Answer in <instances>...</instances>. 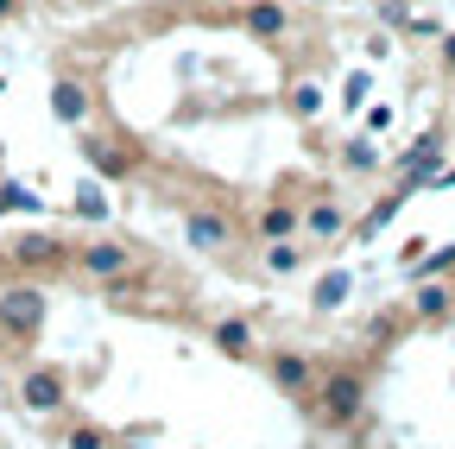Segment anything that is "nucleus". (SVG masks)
<instances>
[{"label":"nucleus","instance_id":"nucleus-1","mask_svg":"<svg viewBox=\"0 0 455 449\" xmlns=\"http://www.w3.org/2000/svg\"><path fill=\"white\" fill-rule=\"evenodd\" d=\"M361 405H367V380H361L355 367H335V373L316 386V412H323L329 424H355Z\"/></svg>","mask_w":455,"mask_h":449},{"label":"nucleus","instance_id":"nucleus-2","mask_svg":"<svg viewBox=\"0 0 455 449\" xmlns=\"http://www.w3.org/2000/svg\"><path fill=\"white\" fill-rule=\"evenodd\" d=\"M0 323H7L13 335H32V329L44 323V298H38L32 285H13L7 298H0Z\"/></svg>","mask_w":455,"mask_h":449},{"label":"nucleus","instance_id":"nucleus-3","mask_svg":"<svg viewBox=\"0 0 455 449\" xmlns=\"http://www.w3.org/2000/svg\"><path fill=\"white\" fill-rule=\"evenodd\" d=\"M184 235H190V247H203V253H221L228 241H235V229H228L215 209H190V215H184Z\"/></svg>","mask_w":455,"mask_h":449},{"label":"nucleus","instance_id":"nucleus-4","mask_svg":"<svg viewBox=\"0 0 455 449\" xmlns=\"http://www.w3.org/2000/svg\"><path fill=\"white\" fill-rule=\"evenodd\" d=\"M241 26H247L253 38H278L284 26H291V13H284V7H278V0H253V7L241 13Z\"/></svg>","mask_w":455,"mask_h":449},{"label":"nucleus","instance_id":"nucleus-5","mask_svg":"<svg viewBox=\"0 0 455 449\" xmlns=\"http://www.w3.org/2000/svg\"><path fill=\"white\" fill-rule=\"evenodd\" d=\"M341 229H348L341 203H310V215H304V235H310V241H335Z\"/></svg>","mask_w":455,"mask_h":449},{"label":"nucleus","instance_id":"nucleus-6","mask_svg":"<svg viewBox=\"0 0 455 449\" xmlns=\"http://www.w3.org/2000/svg\"><path fill=\"white\" fill-rule=\"evenodd\" d=\"M272 380H278L284 392H304V386H310V361H304V355H272Z\"/></svg>","mask_w":455,"mask_h":449},{"label":"nucleus","instance_id":"nucleus-7","mask_svg":"<svg viewBox=\"0 0 455 449\" xmlns=\"http://www.w3.org/2000/svg\"><path fill=\"white\" fill-rule=\"evenodd\" d=\"M83 266H89L95 278H114V272H127V247L101 241V247H89V253H83Z\"/></svg>","mask_w":455,"mask_h":449},{"label":"nucleus","instance_id":"nucleus-8","mask_svg":"<svg viewBox=\"0 0 455 449\" xmlns=\"http://www.w3.org/2000/svg\"><path fill=\"white\" fill-rule=\"evenodd\" d=\"M57 399H64V380H57V373H32L26 380V405L32 412H51Z\"/></svg>","mask_w":455,"mask_h":449},{"label":"nucleus","instance_id":"nucleus-9","mask_svg":"<svg viewBox=\"0 0 455 449\" xmlns=\"http://www.w3.org/2000/svg\"><path fill=\"white\" fill-rule=\"evenodd\" d=\"M449 304H455V298H449V285H430V278H418V298H411V310H418V317H430V323H436V317H449Z\"/></svg>","mask_w":455,"mask_h":449},{"label":"nucleus","instance_id":"nucleus-10","mask_svg":"<svg viewBox=\"0 0 455 449\" xmlns=\"http://www.w3.org/2000/svg\"><path fill=\"white\" fill-rule=\"evenodd\" d=\"M215 349H221V355H247V349H253V329H247L241 317L215 323Z\"/></svg>","mask_w":455,"mask_h":449},{"label":"nucleus","instance_id":"nucleus-11","mask_svg":"<svg viewBox=\"0 0 455 449\" xmlns=\"http://www.w3.org/2000/svg\"><path fill=\"white\" fill-rule=\"evenodd\" d=\"M51 108H57V121H83V115H89V95H83L76 83H57Z\"/></svg>","mask_w":455,"mask_h":449},{"label":"nucleus","instance_id":"nucleus-12","mask_svg":"<svg viewBox=\"0 0 455 449\" xmlns=\"http://www.w3.org/2000/svg\"><path fill=\"white\" fill-rule=\"evenodd\" d=\"M259 235H266V241H284V235H298V209H284V203H272V209L259 215Z\"/></svg>","mask_w":455,"mask_h":449},{"label":"nucleus","instance_id":"nucleus-13","mask_svg":"<svg viewBox=\"0 0 455 449\" xmlns=\"http://www.w3.org/2000/svg\"><path fill=\"white\" fill-rule=\"evenodd\" d=\"M266 266H272V272H298V266H304V247L284 235V241H272V247H266Z\"/></svg>","mask_w":455,"mask_h":449},{"label":"nucleus","instance_id":"nucleus-14","mask_svg":"<svg viewBox=\"0 0 455 449\" xmlns=\"http://www.w3.org/2000/svg\"><path fill=\"white\" fill-rule=\"evenodd\" d=\"M348 285H355V278H348V272H329V278H323V285H316V310H335L341 298H348Z\"/></svg>","mask_w":455,"mask_h":449},{"label":"nucleus","instance_id":"nucleus-15","mask_svg":"<svg viewBox=\"0 0 455 449\" xmlns=\"http://www.w3.org/2000/svg\"><path fill=\"white\" fill-rule=\"evenodd\" d=\"M76 215H83V221H101V215H108V196H101V184H83V190H76Z\"/></svg>","mask_w":455,"mask_h":449},{"label":"nucleus","instance_id":"nucleus-16","mask_svg":"<svg viewBox=\"0 0 455 449\" xmlns=\"http://www.w3.org/2000/svg\"><path fill=\"white\" fill-rule=\"evenodd\" d=\"M51 253H57V241H44V235H32V241H20V247H13V260H20V266H44Z\"/></svg>","mask_w":455,"mask_h":449},{"label":"nucleus","instance_id":"nucleus-17","mask_svg":"<svg viewBox=\"0 0 455 449\" xmlns=\"http://www.w3.org/2000/svg\"><path fill=\"white\" fill-rule=\"evenodd\" d=\"M341 164H348V172H373V164H379V152H373L367 140H355L348 152H341Z\"/></svg>","mask_w":455,"mask_h":449},{"label":"nucleus","instance_id":"nucleus-18","mask_svg":"<svg viewBox=\"0 0 455 449\" xmlns=\"http://www.w3.org/2000/svg\"><path fill=\"white\" fill-rule=\"evenodd\" d=\"M291 108H298V115H323V89L316 83H298L291 89Z\"/></svg>","mask_w":455,"mask_h":449},{"label":"nucleus","instance_id":"nucleus-19","mask_svg":"<svg viewBox=\"0 0 455 449\" xmlns=\"http://www.w3.org/2000/svg\"><path fill=\"white\" fill-rule=\"evenodd\" d=\"M89 158L101 164V172H108V178H121V172H127V158H121V152H114V146H89Z\"/></svg>","mask_w":455,"mask_h":449},{"label":"nucleus","instance_id":"nucleus-20","mask_svg":"<svg viewBox=\"0 0 455 449\" xmlns=\"http://www.w3.org/2000/svg\"><path fill=\"white\" fill-rule=\"evenodd\" d=\"M70 449H101V430H76V437H70Z\"/></svg>","mask_w":455,"mask_h":449},{"label":"nucleus","instance_id":"nucleus-21","mask_svg":"<svg viewBox=\"0 0 455 449\" xmlns=\"http://www.w3.org/2000/svg\"><path fill=\"white\" fill-rule=\"evenodd\" d=\"M443 70H449V76H455V32H449V38H443Z\"/></svg>","mask_w":455,"mask_h":449},{"label":"nucleus","instance_id":"nucleus-22","mask_svg":"<svg viewBox=\"0 0 455 449\" xmlns=\"http://www.w3.org/2000/svg\"><path fill=\"white\" fill-rule=\"evenodd\" d=\"M0 13H13V0H0Z\"/></svg>","mask_w":455,"mask_h":449}]
</instances>
